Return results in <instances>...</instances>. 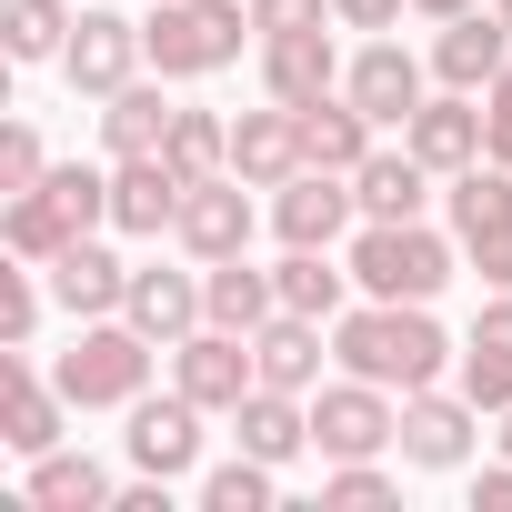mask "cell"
<instances>
[{"instance_id": "6da1fadb", "label": "cell", "mask_w": 512, "mask_h": 512, "mask_svg": "<svg viewBox=\"0 0 512 512\" xmlns=\"http://www.w3.org/2000/svg\"><path fill=\"white\" fill-rule=\"evenodd\" d=\"M332 362L362 372V382H382V392H432L462 362V342L432 322V302H352L332 322Z\"/></svg>"}, {"instance_id": "7a4b0ae2", "label": "cell", "mask_w": 512, "mask_h": 512, "mask_svg": "<svg viewBox=\"0 0 512 512\" xmlns=\"http://www.w3.org/2000/svg\"><path fill=\"white\" fill-rule=\"evenodd\" d=\"M342 262H352L362 302H442L452 272H462V241L432 231V221H362L342 241Z\"/></svg>"}, {"instance_id": "3957f363", "label": "cell", "mask_w": 512, "mask_h": 512, "mask_svg": "<svg viewBox=\"0 0 512 512\" xmlns=\"http://www.w3.org/2000/svg\"><path fill=\"white\" fill-rule=\"evenodd\" d=\"M141 41H151V71H161V81H211V71H231L241 51H262L251 0H151Z\"/></svg>"}, {"instance_id": "277c9868", "label": "cell", "mask_w": 512, "mask_h": 512, "mask_svg": "<svg viewBox=\"0 0 512 512\" xmlns=\"http://www.w3.org/2000/svg\"><path fill=\"white\" fill-rule=\"evenodd\" d=\"M151 362H171V352L111 312V322H71V352L51 362V382L71 392V412H131L151 392Z\"/></svg>"}, {"instance_id": "5b68a950", "label": "cell", "mask_w": 512, "mask_h": 512, "mask_svg": "<svg viewBox=\"0 0 512 512\" xmlns=\"http://www.w3.org/2000/svg\"><path fill=\"white\" fill-rule=\"evenodd\" d=\"M392 432H402V392H382L362 372L312 392V452L322 462H372V452H392Z\"/></svg>"}, {"instance_id": "8992f818", "label": "cell", "mask_w": 512, "mask_h": 512, "mask_svg": "<svg viewBox=\"0 0 512 512\" xmlns=\"http://www.w3.org/2000/svg\"><path fill=\"white\" fill-rule=\"evenodd\" d=\"M352 231H362L352 171H322V161H302V171L272 191V241H282V251H342Z\"/></svg>"}, {"instance_id": "52a82bcc", "label": "cell", "mask_w": 512, "mask_h": 512, "mask_svg": "<svg viewBox=\"0 0 512 512\" xmlns=\"http://www.w3.org/2000/svg\"><path fill=\"white\" fill-rule=\"evenodd\" d=\"M482 422H492V412H482L462 382H452V392L432 382V392H402V432H392V452H402L412 472H462L472 442H482Z\"/></svg>"}, {"instance_id": "ba28073f", "label": "cell", "mask_w": 512, "mask_h": 512, "mask_svg": "<svg viewBox=\"0 0 512 512\" xmlns=\"http://www.w3.org/2000/svg\"><path fill=\"white\" fill-rule=\"evenodd\" d=\"M141 61H151L141 21H121V11H101V0H81V21H71V51H61V81H71L81 101H111L121 81H141Z\"/></svg>"}, {"instance_id": "9c48e42d", "label": "cell", "mask_w": 512, "mask_h": 512, "mask_svg": "<svg viewBox=\"0 0 512 512\" xmlns=\"http://www.w3.org/2000/svg\"><path fill=\"white\" fill-rule=\"evenodd\" d=\"M201 422H211V412H201V402H191L181 382H171V392H141V402H131V432H121L131 472H161V482L201 472V442H211Z\"/></svg>"}, {"instance_id": "30bf717a", "label": "cell", "mask_w": 512, "mask_h": 512, "mask_svg": "<svg viewBox=\"0 0 512 512\" xmlns=\"http://www.w3.org/2000/svg\"><path fill=\"white\" fill-rule=\"evenodd\" d=\"M0 442H11L21 462H41V452L71 442V392L31 352H0Z\"/></svg>"}, {"instance_id": "8fae6325", "label": "cell", "mask_w": 512, "mask_h": 512, "mask_svg": "<svg viewBox=\"0 0 512 512\" xmlns=\"http://www.w3.org/2000/svg\"><path fill=\"white\" fill-rule=\"evenodd\" d=\"M251 231H262V201H251V181H241V171H211V181H191V191H181L171 241L191 251V262H231V251H251Z\"/></svg>"}, {"instance_id": "7c38bea8", "label": "cell", "mask_w": 512, "mask_h": 512, "mask_svg": "<svg viewBox=\"0 0 512 512\" xmlns=\"http://www.w3.org/2000/svg\"><path fill=\"white\" fill-rule=\"evenodd\" d=\"M342 91H352V101H362V111H372L382 131H402V121H412V111L432 101V61H412V51H402L392 31H372V41H362V51L342 61Z\"/></svg>"}, {"instance_id": "4fadbf2b", "label": "cell", "mask_w": 512, "mask_h": 512, "mask_svg": "<svg viewBox=\"0 0 512 512\" xmlns=\"http://www.w3.org/2000/svg\"><path fill=\"white\" fill-rule=\"evenodd\" d=\"M342 21H322V31H272L262 51H251V61H262V101H322V91H342V41H332Z\"/></svg>"}, {"instance_id": "5bb4252c", "label": "cell", "mask_w": 512, "mask_h": 512, "mask_svg": "<svg viewBox=\"0 0 512 512\" xmlns=\"http://www.w3.org/2000/svg\"><path fill=\"white\" fill-rule=\"evenodd\" d=\"M171 382H181L201 412H231L251 382H262V372H251V332H221V322H201L191 342H171Z\"/></svg>"}, {"instance_id": "9a60e30c", "label": "cell", "mask_w": 512, "mask_h": 512, "mask_svg": "<svg viewBox=\"0 0 512 512\" xmlns=\"http://www.w3.org/2000/svg\"><path fill=\"white\" fill-rule=\"evenodd\" d=\"M502 61H512V21L492 11V0L462 11V21H432V81L442 91H492Z\"/></svg>"}, {"instance_id": "2e32d148", "label": "cell", "mask_w": 512, "mask_h": 512, "mask_svg": "<svg viewBox=\"0 0 512 512\" xmlns=\"http://www.w3.org/2000/svg\"><path fill=\"white\" fill-rule=\"evenodd\" d=\"M402 141H412V151H422V161H432L442 181H452V171H472V161L492 151V121H482V91H442V81H432V101H422V111L402 121Z\"/></svg>"}, {"instance_id": "e0dca14e", "label": "cell", "mask_w": 512, "mask_h": 512, "mask_svg": "<svg viewBox=\"0 0 512 512\" xmlns=\"http://www.w3.org/2000/svg\"><path fill=\"white\" fill-rule=\"evenodd\" d=\"M181 171H171V151H141V161H111V231L121 241H171V221H181Z\"/></svg>"}, {"instance_id": "ac0fdd59", "label": "cell", "mask_w": 512, "mask_h": 512, "mask_svg": "<svg viewBox=\"0 0 512 512\" xmlns=\"http://www.w3.org/2000/svg\"><path fill=\"white\" fill-rule=\"evenodd\" d=\"M121 322H131V332H151L161 352H171V342H191V332L211 322V312H201V272H171V262H131Z\"/></svg>"}, {"instance_id": "d6986e66", "label": "cell", "mask_w": 512, "mask_h": 512, "mask_svg": "<svg viewBox=\"0 0 512 512\" xmlns=\"http://www.w3.org/2000/svg\"><path fill=\"white\" fill-rule=\"evenodd\" d=\"M221 422H231V442H241V452H262L272 472H292V462L312 452V402H302V392H272V382H251Z\"/></svg>"}, {"instance_id": "ffe728a7", "label": "cell", "mask_w": 512, "mask_h": 512, "mask_svg": "<svg viewBox=\"0 0 512 512\" xmlns=\"http://www.w3.org/2000/svg\"><path fill=\"white\" fill-rule=\"evenodd\" d=\"M41 272H51V302H61L71 322H111V312H121V292H131V262H121L101 231H81L61 262H41Z\"/></svg>"}, {"instance_id": "44dd1931", "label": "cell", "mask_w": 512, "mask_h": 512, "mask_svg": "<svg viewBox=\"0 0 512 512\" xmlns=\"http://www.w3.org/2000/svg\"><path fill=\"white\" fill-rule=\"evenodd\" d=\"M322 362H332V322H312V312H272L262 332H251V372H262L272 392H322Z\"/></svg>"}, {"instance_id": "7402d4cb", "label": "cell", "mask_w": 512, "mask_h": 512, "mask_svg": "<svg viewBox=\"0 0 512 512\" xmlns=\"http://www.w3.org/2000/svg\"><path fill=\"white\" fill-rule=\"evenodd\" d=\"M302 161H312V151H302V111H292V101H262V111L231 121V171H241L251 191H282Z\"/></svg>"}, {"instance_id": "603a6c76", "label": "cell", "mask_w": 512, "mask_h": 512, "mask_svg": "<svg viewBox=\"0 0 512 512\" xmlns=\"http://www.w3.org/2000/svg\"><path fill=\"white\" fill-rule=\"evenodd\" d=\"M452 382L502 422L512 412V292H492L482 312H472V332H462V362H452Z\"/></svg>"}, {"instance_id": "cb8c5ba5", "label": "cell", "mask_w": 512, "mask_h": 512, "mask_svg": "<svg viewBox=\"0 0 512 512\" xmlns=\"http://www.w3.org/2000/svg\"><path fill=\"white\" fill-rule=\"evenodd\" d=\"M432 161L402 141V151H372L362 171H352V201H362V221H432Z\"/></svg>"}, {"instance_id": "d4e9b609", "label": "cell", "mask_w": 512, "mask_h": 512, "mask_svg": "<svg viewBox=\"0 0 512 512\" xmlns=\"http://www.w3.org/2000/svg\"><path fill=\"white\" fill-rule=\"evenodd\" d=\"M302 151H312L322 171H362V161L382 151V121H372L352 91H322V101H302Z\"/></svg>"}, {"instance_id": "484cf974", "label": "cell", "mask_w": 512, "mask_h": 512, "mask_svg": "<svg viewBox=\"0 0 512 512\" xmlns=\"http://www.w3.org/2000/svg\"><path fill=\"white\" fill-rule=\"evenodd\" d=\"M201 312L221 332H262L282 312V282L272 272H251V251H231V262H201Z\"/></svg>"}, {"instance_id": "4316f807", "label": "cell", "mask_w": 512, "mask_h": 512, "mask_svg": "<svg viewBox=\"0 0 512 512\" xmlns=\"http://www.w3.org/2000/svg\"><path fill=\"white\" fill-rule=\"evenodd\" d=\"M171 121H181V101H161V81H121V91L101 101V151H111V161H141V151L171 141Z\"/></svg>"}, {"instance_id": "83f0119b", "label": "cell", "mask_w": 512, "mask_h": 512, "mask_svg": "<svg viewBox=\"0 0 512 512\" xmlns=\"http://www.w3.org/2000/svg\"><path fill=\"white\" fill-rule=\"evenodd\" d=\"M272 282H282V312H312V322H342V312L362 302L352 262H332V251H282Z\"/></svg>"}, {"instance_id": "f1b7e54d", "label": "cell", "mask_w": 512, "mask_h": 512, "mask_svg": "<svg viewBox=\"0 0 512 512\" xmlns=\"http://www.w3.org/2000/svg\"><path fill=\"white\" fill-rule=\"evenodd\" d=\"M21 502H31V512H111V472H101L91 452H71V442H61V452H41V462H31Z\"/></svg>"}, {"instance_id": "f546056e", "label": "cell", "mask_w": 512, "mask_h": 512, "mask_svg": "<svg viewBox=\"0 0 512 512\" xmlns=\"http://www.w3.org/2000/svg\"><path fill=\"white\" fill-rule=\"evenodd\" d=\"M71 21H81V0H0V51L21 71H41L71 51Z\"/></svg>"}, {"instance_id": "4dcf8cb0", "label": "cell", "mask_w": 512, "mask_h": 512, "mask_svg": "<svg viewBox=\"0 0 512 512\" xmlns=\"http://www.w3.org/2000/svg\"><path fill=\"white\" fill-rule=\"evenodd\" d=\"M442 221H452V241L512 221V161H472V171H452V181H442Z\"/></svg>"}, {"instance_id": "1f68e13d", "label": "cell", "mask_w": 512, "mask_h": 512, "mask_svg": "<svg viewBox=\"0 0 512 512\" xmlns=\"http://www.w3.org/2000/svg\"><path fill=\"white\" fill-rule=\"evenodd\" d=\"M272 502H282V472L262 452H231L201 472V512H272Z\"/></svg>"}, {"instance_id": "d6a6232c", "label": "cell", "mask_w": 512, "mask_h": 512, "mask_svg": "<svg viewBox=\"0 0 512 512\" xmlns=\"http://www.w3.org/2000/svg\"><path fill=\"white\" fill-rule=\"evenodd\" d=\"M41 312H51V272L41 262H11V272H0V352H31L41 342Z\"/></svg>"}, {"instance_id": "836d02e7", "label": "cell", "mask_w": 512, "mask_h": 512, "mask_svg": "<svg viewBox=\"0 0 512 512\" xmlns=\"http://www.w3.org/2000/svg\"><path fill=\"white\" fill-rule=\"evenodd\" d=\"M161 151H171L181 181H211V171H231V121H221V111H181Z\"/></svg>"}, {"instance_id": "e575fe53", "label": "cell", "mask_w": 512, "mask_h": 512, "mask_svg": "<svg viewBox=\"0 0 512 512\" xmlns=\"http://www.w3.org/2000/svg\"><path fill=\"white\" fill-rule=\"evenodd\" d=\"M392 492H402V482L382 472V452H372V462H332V472H322V502H332V512H372V502H392Z\"/></svg>"}, {"instance_id": "d590c367", "label": "cell", "mask_w": 512, "mask_h": 512, "mask_svg": "<svg viewBox=\"0 0 512 512\" xmlns=\"http://www.w3.org/2000/svg\"><path fill=\"white\" fill-rule=\"evenodd\" d=\"M41 181H51V151H41L31 121H11L0 131V191H41Z\"/></svg>"}, {"instance_id": "8d00e7d4", "label": "cell", "mask_w": 512, "mask_h": 512, "mask_svg": "<svg viewBox=\"0 0 512 512\" xmlns=\"http://www.w3.org/2000/svg\"><path fill=\"white\" fill-rule=\"evenodd\" d=\"M462 262H472V282H482V292H512V221L472 231V241H462Z\"/></svg>"}, {"instance_id": "74e56055", "label": "cell", "mask_w": 512, "mask_h": 512, "mask_svg": "<svg viewBox=\"0 0 512 512\" xmlns=\"http://www.w3.org/2000/svg\"><path fill=\"white\" fill-rule=\"evenodd\" d=\"M322 21H332V0H251V31L262 41L272 31H322Z\"/></svg>"}, {"instance_id": "f35d334b", "label": "cell", "mask_w": 512, "mask_h": 512, "mask_svg": "<svg viewBox=\"0 0 512 512\" xmlns=\"http://www.w3.org/2000/svg\"><path fill=\"white\" fill-rule=\"evenodd\" d=\"M402 11H412V0H332V21L362 31V41H372V31H402Z\"/></svg>"}, {"instance_id": "ab89813d", "label": "cell", "mask_w": 512, "mask_h": 512, "mask_svg": "<svg viewBox=\"0 0 512 512\" xmlns=\"http://www.w3.org/2000/svg\"><path fill=\"white\" fill-rule=\"evenodd\" d=\"M482 121H492V151H482V161H512V61H502V81L482 91Z\"/></svg>"}, {"instance_id": "60d3db41", "label": "cell", "mask_w": 512, "mask_h": 512, "mask_svg": "<svg viewBox=\"0 0 512 512\" xmlns=\"http://www.w3.org/2000/svg\"><path fill=\"white\" fill-rule=\"evenodd\" d=\"M462 11H482V0H412V21H462Z\"/></svg>"}, {"instance_id": "b9f144b4", "label": "cell", "mask_w": 512, "mask_h": 512, "mask_svg": "<svg viewBox=\"0 0 512 512\" xmlns=\"http://www.w3.org/2000/svg\"><path fill=\"white\" fill-rule=\"evenodd\" d=\"M502 452H512V412H502Z\"/></svg>"}, {"instance_id": "7bdbcfd3", "label": "cell", "mask_w": 512, "mask_h": 512, "mask_svg": "<svg viewBox=\"0 0 512 512\" xmlns=\"http://www.w3.org/2000/svg\"><path fill=\"white\" fill-rule=\"evenodd\" d=\"M492 11H502V21H512V0H492Z\"/></svg>"}]
</instances>
